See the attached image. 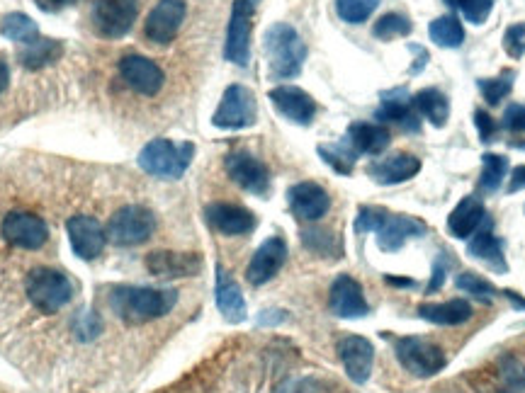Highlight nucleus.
I'll use <instances>...</instances> for the list:
<instances>
[{"label": "nucleus", "mask_w": 525, "mask_h": 393, "mask_svg": "<svg viewBox=\"0 0 525 393\" xmlns=\"http://www.w3.org/2000/svg\"><path fill=\"white\" fill-rule=\"evenodd\" d=\"M258 119V102L253 90H248L246 85H229L224 90L222 102H219L217 112H214L212 124L217 129H246L253 127Z\"/></svg>", "instance_id": "9"}, {"label": "nucleus", "mask_w": 525, "mask_h": 393, "mask_svg": "<svg viewBox=\"0 0 525 393\" xmlns=\"http://www.w3.org/2000/svg\"><path fill=\"white\" fill-rule=\"evenodd\" d=\"M501 381L508 393H523L525 391V367L516 357H504L501 360Z\"/></svg>", "instance_id": "41"}, {"label": "nucleus", "mask_w": 525, "mask_h": 393, "mask_svg": "<svg viewBox=\"0 0 525 393\" xmlns=\"http://www.w3.org/2000/svg\"><path fill=\"white\" fill-rule=\"evenodd\" d=\"M285 260H287V243L282 241L280 236L268 238V241L261 243V248L253 253L251 262H248L246 279L253 284V287L268 284L270 279L282 270Z\"/></svg>", "instance_id": "19"}, {"label": "nucleus", "mask_w": 525, "mask_h": 393, "mask_svg": "<svg viewBox=\"0 0 525 393\" xmlns=\"http://www.w3.org/2000/svg\"><path fill=\"white\" fill-rule=\"evenodd\" d=\"M484 219H487V209H484L482 199L470 195L462 199L453 209V214L448 216V231L455 238H460V241H465V238L477 233L479 226L484 224Z\"/></svg>", "instance_id": "26"}, {"label": "nucleus", "mask_w": 525, "mask_h": 393, "mask_svg": "<svg viewBox=\"0 0 525 393\" xmlns=\"http://www.w3.org/2000/svg\"><path fill=\"white\" fill-rule=\"evenodd\" d=\"M61 54H64V44H61L59 39L37 37L35 42L22 44L18 51V61L25 68H30V71H39V68L59 61Z\"/></svg>", "instance_id": "29"}, {"label": "nucleus", "mask_w": 525, "mask_h": 393, "mask_svg": "<svg viewBox=\"0 0 525 393\" xmlns=\"http://www.w3.org/2000/svg\"><path fill=\"white\" fill-rule=\"evenodd\" d=\"M178 304L175 289L156 287H115L110 294V306L129 326H144L168 316Z\"/></svg>", "instance_id": "1"}, {"label": "nucleus", "mask_w": 525, "mask_h": 393, "mask_svg": "<svg viewBox=\"0 0 525 393\" xmlns=\"http://www.w3.org/2000/svg\"><path fill=\"white\" fill-rule=\"evenodd\" d=\"M195 156V146L190 141L173 144L171 139H154L149 141L139 153V165L149 175L161 180H178L183 178L185 170L190 168Z\"/></svg>", "instance_id": "4"}, {"label": "nucleus", "mask_w": 525, "mask_h": 393, "mask_svg": "<svg viewBox=\"0 0 525 393\" xmlns=\"http://www.w3.org/2000/svg\"><path fill=\"white\" fill-rule=\"evenodd\" d=\"M506 296H508V299H511L513 301V304H516L518 306V309H525V299H521V296H518L516 292H504Z\"/></svg>", "instance_id": "52"}, {"label": "nucleus", "mask_w": 525, "mask_h": 393, "mask_svg": "<svg viewBox=\"0 0 525 393\" xmlns=\"http://www.w3.org/2000/svg\"><path fill=\"white\" fill-rule=\"evenodd\" d=\"M455 284L457 289L474 296V299L482 301V304H491V301H494V294H496L494 284H489L487 279L479 277L477 272H462V275H457Z\"/></svg>", "instance_id": "39"}, {"label": "nucleus", "mask_w": 525, "mask_h": 393, "mask_svg": "<svg viewBox=\"0 0 525 393\" xmlns=\"http://www.w3.org/2000/svg\"><path fill=\"white\" fill-rule=\"evenodd\" d=\"M105 231L107 241H112L115 246H141V243L149 241L151 233L156 231V216L151 209L141 207V204H127V207L117 209V212L112 214Z\"/></svg>", "instance_id": "6"}, {"label": "nucleus", "mask_w": 525, "mask_h": 393, "mask_svg": "<svg viewBox=\"0 0 525 393\" xmlns=\"http://www.w3.org/2000/svg\"><path fill=\"white\" fill-rule=\"evenodd\" d=\"M445 272H448V265H445V260H438V262H436V272H433V282L428 284V294L438 292V289L443 287Z\"/></svg>", "instance_id": "49"}, {"label": "nucleus", "mask_w": 525, "mask_h": 393, "mask_svg": "<svg viewBox=\"0 0 525 393\" xmlns=\"http://www.w3.org/2000/svg\"><path fill=\"white\" fill-rule=\"evenodd\" d=\"M146 270L158 279L193 277L202 270V258L197 253H171V250H154L146 255Z\"/></svg>", "instance_id": "21"}, {"label": "nucleus", "mask_w": 525, "mask_h": 393, "mask_svg": "<svg viewBox=\"0 0 525 393\" xmlns=\"http://www.w3.org/2000/svg\"><path fill=\"white\" fill-rule=\"evenodd\" d=\"M338 357H341L343 369L353 384H365L372 374L375 364V347L363 335H346L338 343Z\"/></svg>", "instance_id": "17"}, {"label": "nucleus", "mask_w": 525, "mask_h": 393, "mask_svg": "<svg viewBox=\"0 0 525 393\" xmlns=\"http://www.w3.org/2000/svg\"><path fill=\"white\" fill-rule=\"evenodd\" d=\"M302 241H304V246L312 248L314 253H319V255H329L333 250V236L329 231H321V229L304 231Z\"/></svg>", "instance_id": "44"}, {"label": "nucleus", "mask_w": 525, "mask_h": 393, "mask_svg": "<svg viewBox=\"0 0 525 393\" xmlns=\"http://www.w3.org/2000/svg\"><path fill=\"white\" fill-rule=\"evenodd\" d=\"M513 81H516V71H504L499 78H479V93L489 105H499L513 90Z\"/></svg>", "instance_id": "38"}, {"label": "nucleus", "mask_w": 525, "mask_h": 393, "mask_svg": "<svg viewBox=\"0 0 525 393\" xmlns=\"http://www.w3.org/2000/svg\"><path fill=\"white\" fill-rule=\"evenodd\" d=\"M268 98L282 117L299 124V127H309L314 122L316 102L307 90L297 88V85H278L270 90Z\"/></svg>", "instance_id": "15"}, {"label": "nucleus", "mask_w": 525, "mask_h": 393, "mask_svg": "<svg viewBox=\"0 0 525 393\" xmlns=\"http://www.w3.org/2000/svg\"><path fill=\"white\" fill-rule=\"evenodd\" d=\"M214 301L217 309L222 311V316L229 323L246 321V299L241 294V287L236 284V279L224 270L222 265H217V282H214Z\"/></svg>", "instance_id": "24"}, {"label": "nucleus", "mask_w": 525, "mask_h": 393, "mask_svg": "<svg viewBox=\"0 0 525 393\" xmlns=\"http://www.w3.org/2000/svg\"><path fill=\"white\" fill-rule=\"evenodd\" d=\"M120 76L134 93L146 95V98H154V95H158V90L163 88V83H166L161 66L141 54L122 56Z\"/></svg>", "instance_id": "13"}, {"label": "nucleus", "mask_w": 525, "mask_h": 393, "mask_svg": "<svg viewBox=\"0 0 525 393\" xmlns=\"http://www.w3.org/2000/svg\"><path fill=\"white\" fill-rule=\"evenodd\" d=\"M8 85H10V66H8V61L0 56V95L8 90Z\"/></svg>", "instance_id": "51"}, {"label": "nucleus", "mask_w": 525, "mask_h": 393, "mask_svg": "<svg viewBox=\"0 0 525 393\" xmlns=\"http://www.w3.org/2000/svg\"><path fill=\"white\" fill-rule=\"evenodd\" d=\"M229 178L246 192L253 195H268L270 192V170L261 158H256L248 151H234L224 158Z\"/></svg>", "instance_id": "12"}, {"label": "nucleus", "mask_w": 525, "mask_h": 393, "mask_svg": "<svg viewBox=\"0 0 525 393\" xmlns=\"http://www.w3.org/2000/svg\"><path fill=\"white\" fill-rule=\"evenodd\" d=\"M518 190H525V165H518L511 173V182H508V192H511V195Z\"/></svg>", "instance_id": "50"}, {"label": "nucleus", "mask_w": 525, "mask_h": 393, "mask_svg": "<svg viewBox=\"0 0 525 393\" xmlns=\"http://www.w3.org/2000/svg\"><path fill=\"white\" fill-rule=\"evenodd\" d=\"M508 173V158L499 156V153H484L482 156V178H479V187L484 192H496L501 187Z\"/></svg>", "instance_id": "35"}, {"label": "nucleus", "mask_w": 525, "mask_h": 393, "mask_svg": "<svg viewBox=\"0 0 525 393\" xmlns=\"http://www.w3.org/2000/svg\"><path fill=\"white\" fill-rule=\"evenodd\" d=\"M66 231H69L71 248L78 258L95 260L105 250L107 231L100 226L98 219H93V216H86V214L73 216V219H69V224H66Z\"/></svg>", "instance_id": "16"}, {"label": "nucleus", "mask_w": 525, "mask_h": 393, "mask_svg": "<svg viewBox=\"0 0 525 393\" xmlns=\"http://www.w3.org/2000/svg\"><path fill=\"white\" fill-rule=\"evenodd\" d=\"M35 3L44 13H59V10L69 8V5H76L78 0H35Z\"/></svg>", "instance_id": "48"}, {"label": "nucleus", "mask_w": 525, "mask_h": 393, "mask_svg": "<svg viewBox=\"0 0 525 393\" xmlns=\"http://www.w3.org/2000/svg\"><path fill=\"white\" fill-rule=\"evenodd\" d=\"M0 32H3L5 39L18 44H30L39 37V30L30 15L25 13H10L3 17V25H0Z\"/></svg>", "instance_id": "33"}, {"label": "nucleus", "mask_w": 525, "mask_h": 393, "mask_svg": "<svg viewBox=\"0 0 525 393\" xmlns=\"http://www.w3.org/2000/svg\"><path fill=\"white\" fill-rule=\"evenodd\" d=\"M137 15L139 0H95L90 20L100 37L122 39L134 27Z\"/></svg>", "instance_id": "10"}, {"label": "nucleus", "mask_w": 525, "mask_h": 393, "mask_svg": "<svg viewBox=\"0 0 525 393\" xmlns=\"http://www.w3.org/2000/svg\"><path fill=\"white\" fill-rule=\"evenodd\" d=\"M421 161L411 153H394V156L375 161L368 168V175L380 185H399V182L411 180L414 175H419Z\"/></svg>", "instance_id": "25"}, {"label": "nucleus", "mask_w": 525, "mask_h": 393, "mask_svg": "<svg viewBox=\"0 0 525 393\" xmlns=\"http://www.w3.org/2000/svg\"><path fill=\"white\" fill-rule=\"evenodd\" d=\"M448 8H460L467 22L472 25H484L487 17L494 10V0H443Z\"/></svg>", "instance_id": "40"}, {"label": "nucleus", "mask_w": 525, "mask_h": 393, "mask_svg": "<svg viewBox=\"0 0 525 393\" xmlns=\"http://www.w3.org/2000/svg\"><path fill=\"white\" fill-rule=\"evenodd\" d=\"M504 49L508 56L513 59H521L525 54V22H518V25H511L504 34Z\"/></svg>", "instance_id": "43"}, {"label": "nucleus", "mask_w": 525, "mask_h": 393, "mask_svg": "<svg viewBox=\"0 0 525 393\" xmlns=\"http://www.w3.org/2000/svg\"><path fill=\"white\" fill-rule=\"evenodd\" d=\"M287 202H290L292 214L302 221H319L321 216L331 209V197L316 182H297L287 192Z\"/></svg>", "instance_id": "20"}, {"label": "nucleus", "mask_w": 525, "mask_h": 393, "mask_svg": "<svg viewBox=\"0 0 525 393\" xmlns=\"http://www.w3.org/2000/svg\"><path fill=\"white\" fill-rule=\"evenodd\" d=\"M511 146H513V148H523V151H525V141H513Z\"/></svg>", "instance_id": "53"}, {"label": "nucleus", "mask_w": 525, "mask_h": 393, "mask_svg": "<svg viewBox=\"0 0 525 393\" xmlns=\"http://www.w3.org/2000/svg\"><path fill=\"white\" fill-rule=\"evenodd\" d=\"M355 231L358 233H377V246L387 253L402 250L406 241L419 238L426 233V224L414 216L389 214L382 207H360L358 219H355Z\"/></svg>", "instance_id": "3"}, {"label": "nucleus", "mask_w": 525, "mask_h": 393, "mask_svg": "<svg viewBox=\"0 0 525 393\" xmlns=\"http://www.w3.org/2000/svg\"><path fill=\"white\" fill-rule=\"evenodd\" d=\"M261 0H234L227 27V44H224V59L231 64L246 68L251 61V32L253 15Z\"/></svg>", "instance_id": "7"}, {"label": "nucleus", "mask_w": 525, "mask_h": 393, "mask_svg": "<svg viewBox=\"0 0 525 393\" xmlns=\"http://www.w3.org/2000/svg\"><path fill=\"white\" fill-rule=\"evenodd\" d=\"M380 0H336V13L348 25H363L375 13Z\"/></svg>", "instance_id": "36"}, {"label": "nucleus", "mask_w": 525, "mask_h": 393, "mask_svg": "<svg viewBox=\"0 0 525 393\" xmlns=\"http://www.w3.org/2000/svg\"><path fill=\"white\" fill-rule=\"evenodd\" d=\"M27 296L32 306L44 316L59 313L73 299V284L64 272L52 270V267H37L27 275Z\"/></svg>", "instance_id": "5"}, {"label": "nucleus", "mask_w": 525, "mask_h": 393, "mask_svg": "<svg viewBox=\"0 0 525 393\" xmlns=\"http://www.w3.org/2000/svg\"><path fill=\"white\" fill-rule=\"evenodd\" d=\"M207 224L214 231L224 233V236H246L256 229V216L248 209L239 207V204H227V202H214L205 209Z\"/></svg>", "instance_id": "22"}, {"label": "nucleus", "mask_w": 525, "mask_h": 393, "mask_svg": "<svg viewBox=\"0 0 525 393\" xmlns=\"http://www.w3.org/2000/svg\"><path fill=\"white\" fill-rule=\"evenodd\" d=\"M411 105L419 112V117L428 119L433 127H445L450 117V100L438 88H423L411 98Z\"/></svg>", "instance_id": "30"}, {"label": "nucleus", "mask_w": 525, "mask_h": 393, "mask_svg": "<svg viewBox=\"0 0 525 393\" xmlns=\"http://www.w3.org/2000/svg\"><path fill=\"white\" fill-rule=\"evenodd\" d=\"M474 124H477L479 139H482L484 144H489V141L496 139V131H499V127H496L494 117H491L489 112H484V110L474 112Z\"/></svg>", "instance_id": "45"}, {"label": "nucleus", "mask_w": 525, "mask_h": 393, "mask_svg": "<svg viewBox=\"0 0 525 393\" xmlns=\"http://www.w3.org/2000/svg\"><path fill=\"white\" fill-rule=\"evenodd\" d=\"M275 393H316V384L312 379H290L278 386Z\"/></svg>", "instance_id": "47"}, {"label": "nucleus", "mask_w": 525, "mask_h": 393, "mask_svg": "<svg viewBox=\"0 0 525 393\" xmlns=\"http://www.w3.org/2000/svg\"><path fill=\"white\" fill-rule=\"evenodd\" d=\"M73 328H76L78 338L90 340V338H98V333L103 330V321L95 316V311H81L76 316V323H73Z\"/></svg>", "instance_id": "42"}, {"label": "nucleus", "mask_w": 525, "mask_h": 393, "mask_svg": "<svg viewBox=\"0 0 525 393\" xmlns=\"http://www.w3.org/2000/svg\"><path fill=\"white\" fill-rule=\"evenodd\" d=\"M467 253L472 255V258L482 260L484 265H489L491 270L496 272H506L508 265L504 260V243L499 241V238L494 236L489 229L474 233L472 241H470V248H467Z\"/></svg>", "instance_id": "31"}, {"label": "nucleus", "mask_w": 525, "mask_h": 393, "mask_svg": "<svg viewBox=\"0 0 525 393\" xmlns=\"http://www.w3.org/2000/svg\"><path fill=\"white\" fill-rule=\"evenodd\" d=\"M431 42L440 49H457L465 42V27L455 15H440L428 25Z\"/></svg>", "instance_id": "32"}, {"label": "nucleus", "mask_w": 525, "mask_h": 393, "mask_svg": "<svg viewBox=\"0 0 525 393\" xmlns=\"http://www.w3.org/2000/svg\"><path fill=\"white\" fill-rule=\"evenodd\" d=\"M319 156L324 158L326 165H331L336 173L350 175L355 168V161H358V151L350 146L348 139H343L341 144H331V146H319Z\"/></svg>", "instance_id": "34"}, {"label": "nucleus", "mask_w": 525, "mask_h": 393, "mask_svg": "<svg viewBox=\"0 0 525 393\" xmlns=\"http://www.w3.org/2000/svg\"><path fill=\"white\" fill-rule=\"evenodd\" d=\"M346 139L350 141V146H353L358 153L380 156V153L389 146L392 136H389V129L385 127V124L355 122L348 127Z\"/></svg>", "instance_id": "27"}, {"label": "nucleus", "mask_w": 525, "mask_h": 393, "mask_svg": "<svg viewBox=\"0 0 525 393\" xmlns=\"http://www.w3.org/2000/svg\"><path fill=\"white\" fill-rule=\"evenodd\" d=\"M504 127L508 131H525V105H508L504 112Z\"/></svg>", "instance_id": "46"}, {"label": "nucleus", "mask_w": 525, "mask_h": 393, "mask_svg": "<svg viewBox=\"0 0 525 393\" xmlns=\"http://www.w3.org/2000/svg\"><path fill=\"white\" fill-rule=\"evenodd\" d=\"M394 352H397V360L406 372L419 379L436 377L448 364V357L436 343H428V340L416 338V335L414 338H399Z\"/></svg>", "instance_id": "8"}, {"label": "nucleus", "mask_w": 525, "mask_h": 393, "mask_svg": "<svg viewBox=\"0 0 525 393\" xmlns=\"http://www.w3.org/2000/svg\"><path fill=\"white\" fill-rule=\"evenodd\" d=\"M263 49L268 56V73L273 81H290L302 73L307 61V44L299 32L287 22H275L263 37Z\"/></svg>", "instance_id": "2"}, {"label": "nucleus", "mask_w": 525, "mask_h": 393, "mask_svg": "<svg viewBox=\"0 0 525 393\" xmlns=\"http://www.w3.org/2000/svg\"><path fill=\"white\" fill-rule=\"evenodd\" d=\"M329 306L338 318H363L370 313L368 299L358 279L350 275H338L329 289Z\"/></svg>", "instance_id": "18"}, {"label": "nucleus", "mask_w": 525, "mask_h": 393, "mask_svg": "<svg viewBox=\"0 0 525 393\" xmlns=\"http://www.w3.org/2000/svg\"><path fill=\"white\" fill-rule=\"evenodd\" d=\"M411 30H414V25H411L409 17L399 13H387L375 22L372 34H375L377 39H385V42H389V39L406 37V34H411Z\"/></svg>", "instance_id": "37"}, {"label": "nucleus", "mask_w": 525, "mask_h": 393, "mask_svg": "<svg viewBox=\"0 0 525 393\" xmlns=\"http://www.w3.org/2000/svg\"><path fill=\"white\" fill-rule=\"evenodd\" d=\"M185 13H188L185 10V0H158L156 8L146 17V37L154 44H161V47L171 44L175 34L183 27Z\"/></svg>", "instance_id": "14"}, {"label": "nucleus", "mask_w": 525, "mask_h": 393, "mask_svg": "<svg viewBox=\"0 0 525 393\" xmlns=\"http://www.w3.org/2000/svg\"><path fill=\"white\" fill-rule=\"evenodd\" d=\"M375 117L382 124H399L406 131H419V112L411 105L409 93L404 88L392 90V93H382V105L375 112Z\"/></svg>", "instance_id": "23"}, {"label": "nucleus", "mask_w": 525, "mask_h": 393, "mask_svg": "<svg viewBox=\"0 0 525 393\" xmlns=\"http://www.w3.org/2000/svg\"><path fill=\"white\" fill-rule=\"evenodd\" d=\"M419 316L433 326H462L472 318V306L465 299H450L443 304H421Z\"/></svg>", "instance_id": "28"}, {"label": "nucleus", "mask_w": 525, "mask_h": 393, "mask_svg": "<svg viewBox=\"0 0 525 393\" xmlns=\"http://www.w3.org/2000/svg\"><path fill=\"white\" fill-rule=\"evenodd\" d=\"M5 241L22 250H39L49 241V226L32 212H10L0 226Z\"/></svg>", "instance_id": "11"}]
</instances>
